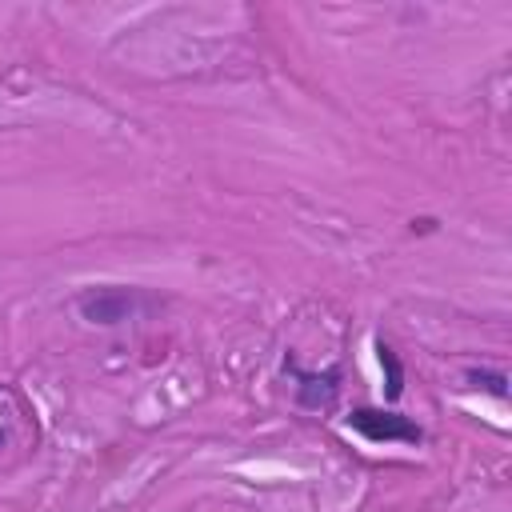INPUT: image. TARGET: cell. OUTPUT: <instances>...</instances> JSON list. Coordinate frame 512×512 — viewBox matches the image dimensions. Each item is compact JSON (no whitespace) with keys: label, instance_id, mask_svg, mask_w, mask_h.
<instances>
[{"label":"cell","instance_id":"obj_6","mask_svg":"<svg viewBox=\"0 0 512 512\" xmlns=\"http://www.w3.org/2000/svg\"><path fill=\"white\" fill-rule=\"evenodd\" d=\"M4 444H8V436H4V428H0V448H4Z\"/></svg>","mask_w":512,"mask_h":512},{"label":"cell","instance_id":"obj_1","mask_svg":"<svg viewBox=\"0 0 512 512\" xmlns=\"http://www.w3.org/2000/svg\"><path fill=\"white\" fill-rule=\"evenodd\" d=\"M148 300L140 288H124V284H100V288H88L76 296V312L88 320V324H100V328H116L124 320H132L136 312H144Z\"/></svg>","mask_w":512,"mask_h":512},{"label":"cell","instance_id":"obj_4","mask_svg":"<svg viewBox=\"0 0 512 512\" xmlns=\"http://www.w3.org/2000/svg\"><path fill=\"white\" fill-rule=\"evenodd\" d=\"M376 360L384 368V400H400V392H404V364H400L396 348L388 340H376Z\"/></svg>","mask_w":512,"mask_h":512},{"label":"cell","instance_id":"obj_2","mask_svg":"<svg viewBox=\"0 0 512 512\" xmlns=\"http://www.w3.org/2000/svg\"><path fill=\"white\" fill-rule=\"evenodd\" d=\"M344 424L356 436H364L368 444H420L424 440V428L412 416L396 412V408H368V404H360V408H352L344 416Z\"/></svg>","mask_w":512,"mask_h":512},{"label":"cell","instance_id":"obj_5","mask_svg":"<svg viewBox=\"0 0 512 512\" xmlns=\"http://www.w3.org/2000/svg\"><path fill=\"white\" fill-rule=\"evenodd\" d=\"M468 388L488 392L496 400H508V376L500 368H468Z\"/></svg>","mask_w":512,"mask_h":512},{"label":"cell","instance_id":"obj_3","mask_svg":"<svg viewBox=\"0 0 512 512\" xmlns=\"http://www.w3.org/2000/svg\"><path fill=\"white\" fill-rule=\"evenodd\" d=\"M284 368L296 376V404L308 408V412H320V408H332L336 392H340V368H324V372H304L292 356L284 360Z\"/></svg>","mask_w":512,"mask_h":512}]
</instances>
